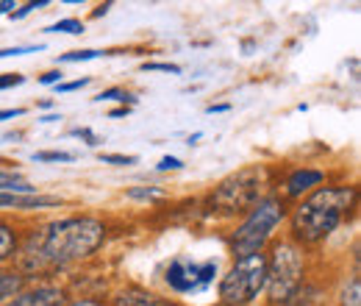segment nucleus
Masks as SVG:
<instances>
[{
    "mask_svg": "<svg viewBox=\"0 0 361 306\" xmlns=\"http://www.w3.org/2000/svg\"><path fill=\"white\" fill-rule=\"evenodd\" d=\"M106 240V225L97 218H61L34 231L23 248V270L67 267L92 257Z\"/></svg>",
    "mask_w": 361,
    "mask_h": 306,
    "instance_id": "f257e3e1",
    "label": "nucleus"
},
{
    "mask_svg": "<svg viewBox=\"0 0 361 306\" xmlns=\"http://www.w3.org/2000/svg\"><path fill=\"white\" fill-rule=\"evenodd\" d=\"M356 204L353 187H319L292 212V234L298 242L317 245L331 237Z\"/></svg>",
    "mask_w": 361,
    "mask_h": 306,
    "instance_id": "f03ea898",
    "label": "nucleus"
},
{
    "mask_svg": "<svg viewBox=\"0 0 361 306\" xmlns=\"http://www.w3.org/2000/svg\"><path fill=\"white\" fill-rule=\"evenodd\" d=\"M306 278V257L300 245L283 240L275 242L272 257H267V295L272 304H286L303 287Z\"/></svg>",
    "mask_w": 361,
    "mask_h": 306,
    "instance_id": "7ed1b4c3",
    "label": "nucleus"
},
{
    "mask_svg": "<svg viewBox=\"0 0 361 306\" xmlns=\"http://www.w3.org/2000/svg\"><path fill=\"white\" fill-rule=\"evenodd\" d=\"M267 184V170L262 165H250L242 167L236 173H231L217 184V189L212 192L209 204L214 212L233 215V212H245L253 209L262 201V189Z\"/></svg>",
    "mask_w": 361,
    "mask_h": 306,
    "instance_id": "20e7f679",
    "label": "nucleus"
},
{
    "mask_svg": "<svg viewBox=\"0 0 361 306\" xmlns=\"http://www.w3.org/2000/svg\"><path fill=\"white\" fill-rule=\"evenodd\" d=\"M286 218V209H283V201L278 195H267L262 198L250 215L245 218V223L236 228L233 240H231V251L242 259V257H250V254H262L264 242L272 237L275 225Z\"/></svg>",
    "mask_w": 361,
    "mask_h": 306,
    "instance_id": "39448f33",
    "label": "nucleus"
},
{
    "mask_svg": "<svg viewBox=\"0 0 361 306\" xmlns=\"http://www.w3.org/2000/svg\"><path fill=\"white\" fill-rule=\"evenodd\" d=\"M264 287H267V257L250 254L236 259V264L223 276L220 301L228 306H247L262 295Z\"/></svg>",
    "mask_w": 361,
    "mask_h": 306,
    "instance_id": "423d86ee",
    "label": "nucleus"
},
{
    "mask_svg": "<svg viewBox=\"0 0 361 306\" xmlns=\"http://www.w3.org/2000/svg\"><path fill=\"white\" fill-rule=\"evenodd\" d=\"M167 284L176 290V293H192V290H200V264L186 259V257H178L173 259L167 273H164Z\"/></svg>",
    "mask_w": 361,
    "mask_h": 306,
    "instance_id": "0eeeda50",
    "label": "nucleus"
},
{
    "mask_svg": "<svg viewBox=\"0 0 361 306\" xmlns=\"http://www.w3.org/2000/svg\"><path fill=\"white\" fill-rule=\"evenodd\" d=\"M64 293L53 284H39L34 290H20L6 306H59Z\"/></svg>",
    "mask_w": 361,
    "mask_h": 306,
    "instance_id": "6e6552de",
    "label": "nucleus"
},
{
    "mask_svg": "<svg viewBox=\"0 0 361 306\" xmlns=\"http://www.w3.org/2000/svg\"><path fill=\"white\" fill-rule=\"evenodd\" d=\"M61 198L56 195H14V192H0V209H50L59 206Z\"/></svg>",
    "mask_w": 361,
    "mask_h": 306,
    "instance_id": "1a4fd4ad",
    "label": "nucleus"
},
{
    "mask_svg": "<svg viewBox=\"0 0 361 306\" xmlns=\"http://www.w3.org/2000/svg\"><path fill=\"white\" fill-rule=\"evenodd\" d=\"M322 181H325V173H322V170L300 167V170H295V173L286 178V184H283V192H286L289 198H298V195H303V192L314 189L317 184H322Z\"/></svg>",
    "mask_w": 361,
    "mask_h": 306,
    "instance_id": "9d476101",
    "label": "nucleus"
},
{
    "mask_svg": "<svg viewBox=\"0 0 361 306\" xmlns=\"http://www.w3.org/2000/svg\"><path fill=\"white\" fill-rule=\"evenodd\" d=\"M25 284V276L17 270H0V304L6 298H14Z\"/></svg>",
    "mask_w": 361,
    "mask_h": 306,
    "instance_id": "9b49d317",
    "label": "nucleus"
},
{
    "mask_svg": "<svg viewBox=\"0 0 361 306\" xmlns=\"http://www.w3.org/2000/svg\"><path fill=\"white\" fill-rule=\"evenodd\" d=\"M0 192H14V195H37L34 187L20 178L17 173H8V170H0Z\"/></svg>",
    "mask_w": 361,
    "mask_h": 306,
    "instance_id": "f8f14e48",
    "label": "nucleus"
},
{
    "mask_svg": "<svg viewBox=\"0 0 361 306\" xmlns=\"http://www.w3.org/2000/svg\"><path fill=\"white\" fill-rule=\"evenodd\" d=\"M17 251V231L8 223H0V262L11 259Z\"/></svg>",
    "mask_w": 361,
    "mask_h": 306,
    "instance_id": "ddd939ff",
    "label": "nucleus"
},
{
    "mask_svg": "<svg viewBox=\"0 0 361 306\" xmlns=\"http://www.w3.org/2000/svg\"><path fill=\"white\" fill-rule=\"evenodd\" d=\"M342 306H361V278L353 276L350 284L342 290Z\"/></svg>",
    "mask_w": 361,
    "mask_h": 306,
    "instance_id": "4468645a",
    "label": "nucleus"
},
{
    "mask_svg": "<svg viewBox=\"0 0 361 306\" xmlns=\"http://www.w3.org/2000/svg\"><path fill=\"white\" fill-rule=\"evenodd\" d=\"M47 34H84V23L81 20H61L56 25H50Z\"/></svg>",
    "mask_w": 361,
    "mask_h": 306,
    "instance_id": "2eb2a0df",
    "label": "nucleus"
},
{
    "mask_svg": "<svg viewBox=\"0 0 361 306\" xmlns=\"http://www.w3.org/2000/svg\"><path fill=\"white\" fill-rule=\"evenodd\" d=\"M75 153L67 151H45V153H34V162H73Z\"/></svg>",
    "mask_w": 361,
    "mask_h": 306,
    "instance_id": "dca6fc26",
    "label": "nucleus"
},
{
    "mask_svg": "<svg viewBox=\"0 0 361 306\" xmlns=\"http://www.w3.org/2000/svg\"><path fill=\"white\" fill-rule=\"evenodd\" d=\"M100 162L117 165V167H128V165H136L139 159H136V156H123V153H106V156H100Z\"/></svg>",
    "mask_w": 361,
    "mask_h": 306,
    "instance_id": "f3484780",
    "label": "nucleus"
},
{
    "mask_svg": "<svg viewBox=\"0 0 361 306\" xmlns=\"http://www.w3.org/2000/svg\"><path fill=\"white\" fill-rule=\"evenodd\" d=\"M97 100H123V103H134L136 98L128 95V92H123V89H106V92L97 95Z\"/></svg>",
    "mask_w": 361,
    "mask_h": 306,
    "instance_id": "a211bd4d",
    "label": "nucleus"
},
{
    "mask_svg": "<svg viewBox=\"0 0 361 306\" xmlns=\"http://www.w3.org/2000/svg\"><path fill=\"white\" fill-rule=\"evenodd\" d=\"M217 276V262H206L200 264V287H209Z\"/></svg>",
    "mask_w": 361,
    "mask_h": 306,
    "instance_id": "6ab92c4d",
    "label": "nucleus"
},
{
    "mask_svg": "<svg viewBox=\"0 0 361 306\" xmlns=\"http://www.w3.org/2000/svg\"><path fill=\"white\" fill-rule=\"evenodd\" d=\"M145 70H147V73H153V70H159V73H176V76L180 73L178 64H170V61H147Z\"/></svg>",
    "mask_w": 361,
    "mask_h": 306,
    "instance_id": "aec40b11",
    "label": "nucleus"
},
{
    "mask_svg": "<svg viewBox=\"0 0 361 306\" xmlns=\"http://www.w3.org/2000/svg\"><path fill=\"white\" fill-rule=\"evenodd\" d=\"M100 53L97 50H73L67 56H61V61H90V59H97Z\"/></svg>",
    "mask_w": 361,
    "mask_h": 306,
    "instance_id": "412c9836",
    "label": "nucleus"
},
{
    "mask_svg": "<svg viewBox=\"0 0 361 306\" xmlns=\"http://www.w3.org/2000/svg\"><path fill=\"white\" fill-rule=\"evenodd\" d=\"M45 6H47V0H39V3H25V6H23L20 11H14L11 17H14V20H20V17H25V14H31L34 8H45Z\"/></svg>",
    "mask_w": 361,
    "mask_h": 306,
    "instance_id": "4be33fe9",
    "label": "nucleus"
},
{
    "mask_svg": "<svg viewBox=\"0 0 361 306\" xmlns=\"http://www.w3.org/2000/svg\"><path fill=\"white\" fill-rule=\"evenodd\" d=\"M23 81H25V76H20V73H8L6 78H0V89L17 87V84H23Z\"/></svg>",
    "mask_w": 361,
    "mask_h": 306,
    "instance_id": "5701e85b",
    "label": "nucleus"
},
{
    "mask_svg": "<svg viewBox=\"0 0 361 306\" xmlns=\"http://www.w3.org/2000/svg\"><path fill=\"white\" fill-rule=\"evenodd\" d=\"M183 167V162L176 159V156H164L161 162H159V170H180Z\"/></svg>",
    "mask_w": 361,
    "mask_h": 306,
    "instance_id": "b1692460",
    "label": "nucleus"
},
{
    "mask_svg": "<svg viewBox=\"0 0 361 306\" xmlns=\"http://www.w3.org/2000/svg\"><path fill=\"white\" fill-rule=\"evenodd\" d=\"M90 78H78V81H67V84H59V92H75V89L87 87Z\"/></svg>",
    "mask_w": 361,
    "mask_h": 306,
    "instance_id": "393cba45",
    "label": "nucleus"
},
{
    "mask_svg": "<svg viewBox=\"0 0 361 306\" xmlns=\"http://www.w3.org/2000/svg\"><path fill=\"white\" fill-rule=\"evenodd\" d=\"M73 134H75V136H84V139H87V145H100V142H103V139H100V136H94L90 129H75Z\"/></svg>",
    "mask_w": 361,
    "mask_h": 306,
    "instance_id": "a878e982",
    "label": "nucleus"
},
{
    "mask_svg": "<svg viewBox=\"0 0 361 306\" xmlns=\"http://www.w3.org/2000/svg\"><path fill=\"white\" fill-rule=\"evenodd\" d=\"M34 50H39V47H8V50H0V59H6V56H23V53H34Z\"/></svg>",
    "mask_w": 361,
    "mask_h": 306,
    "instance_id": "bb28decb",
    "label": "nucleus"
},
{
    "mask_svg": "<svg viewBox=\"0 0 361 306\" xmlns=\"http://www.w3.org/2000/svg\"><path fill=\"white\" fill-rule=\"evenodd\" d=\"M128 195H131V198H159L161 189H131Z\"/></svg>",
    "mask_w": 361,
    "mask_h": 306,
    "instance_id": "cd10ccee",
    "label": "nucleus"
},
{
    "mask_svg": "<svg viewBox=\"0 0 361 306\" xmlns=\"http://www.w3.org/2000/svg\"><path fill=\"white\" fill-rule=\"evenodd\" d=\"M61 81V73L59 70H53V73H45L42 78H39V84H59Z\"/></svg>",
    "mask_w": 361,
    "mask_h": 306,
    "instance_id": "c85d7f7f",
    "label": "nucleus"
},
{
    "mask_svg": "<svg viewBox=\"0 0 361 306\" xmlns=\"http://www.w3.org/2000/svg\"><path fill=\"white\" fill-rule=\"evenodd\" d=\"M11 117H23V109H3L0 120H11Z\"/></svg>",
    "mask_w": 361,
    "mask_h": 306,
    "instance_id": "c756f323",
    "label": "nucleus"
},
{
    "mask_svg": "<svg viewBox=\"0 0 361 306\" xmlns=\"http://www.w3.org/2000/svg\"><path fill=\"white\" fill-rule=\"evenodd\" d=\"M67 306H100V301H94V298H81V301H73V304Z\"/></svg>",
    "mask_w": 361,
    "mask_h": 306,
    "instance_id": "7c9ffc66",
    "label": "nucleus"
},
{
    "mask_svg": "<svg viewBox=\"0 0 361 306\" xmlns=\"http://www.w3.org/2000/svg\"><path fill=\"white\" fill-rule=\"evenodd\" d=\"M228 109H231L228 103H217V106H209V112H212V114H214V112H228Z\"/></svg>",
    "mask_w": 361,
    "mask_h": 306,
    "instance_id": "2f4dec72",
    "label": "nucleus"
},
{
    "mask_svg": "<svg viewBox=\"0 0 361 306\" xmlns=\"http://www.w3.org/2000/svg\"><path fill=\"white\" fill-rule=\"evenodd\" d=\"M109 6H111V3H103V6H97V8H94V17H100V14H106V11H109Z\"/></svg>",
    "mask_w": 361,
    "mask_h": 306,
    "instance_id": "473e14b6",
    "label": "nucleus"
},
{
    "mask_svg": "<svg viewBox=\"0 0 361 306\" xmlns=\"http://www.w3.org/2000/svg\"><path fill=\"white\" fill-rule=\"evenodd\" d=\"M126 114H128V106H123V109H114V112H111V117H126Z\"/></svg>",
    "mask_w": 361,
    "mask_h": 306,
    "instance_id": "72a5a7b5",
    "label": "nucleus"
},
{
    "mask_svg": "<svg viewBox=\"0 0 361 306\" xmlns=\"http://www.w3.org/2000/svg\"><path fill=\"white\" fill-rule=\"evenodd\" d=\"M56 120H59V114H45L42 117V123H56Z\"/></svg>",
    "mask_w": 361,
    "mask_h": 306,
    "instance_id": "f704fd0d",
    "label": "nucleus"
}]
</instances>
